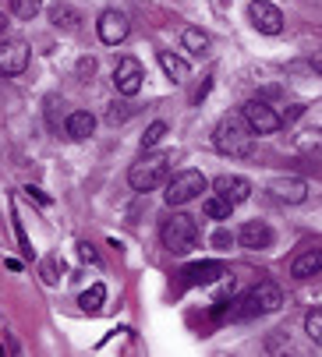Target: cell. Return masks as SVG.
Here are the masks:
<instances>
[{"label":"cell","instance_id":"1","mask_svg":"<svg viewBox=\"0 0 322 357\" xmlns=\"http://www.w3.org/2000/svg\"><path fill=\"white\" fill-rule=\"evenodd\" d=\"M212 145H217V152H224V156H251L255 131L248 128L244 114H227V117H220L217 131H212Z\"/></svg>","mask_w":322,"mask_h":357},{"label":"cell","instance_id":"2","mask_svg":"<svg viewBox=\"0 0 322 357\" xmlns=\"http://www.w3.org/2000/svg\"><path fill=\"white\" fill-rule=\"evenodd\" d=\"M159 241H163V248L170 255H188L198 244V223L184 213H174V216L163 220V227H159Z\"/></svg>","mask_w":322,"mask_h":357},{"label":"cell","instance_id":"3","mask_svg":"<svg viewBox=\"0 0 322 357\" xmlns=\"http://www.w3.org/2000/svg\"><path fill=\"white\" fill-rule=\"evenodd\" d=\"M167 174H170V156H167V152H156V156H142L128 170V184L145 195V191H152L159 184H167Z\"/></svg>","mask_w":322,"mask_h":357},{"label":"cell","instance_id":"4","mask_svg":"<svg viewBox=\"0 0 322 357\" xmlns=\"http://www.w3.org/2000/svg\"><path fill=\"white\" fill-rule=\"evenodd\" d=\"M202 191H205V177H202V170H181V174H174V177L167 181L163 198H167V206L174 209V206H188V202L198 198Z\"/></svg>","mask_w":322,"mask_h":357},{"label":"cell","instance_id":"5","mask_svg":"<svg viewBox=\"0 0 322 357\" xmlns=\"http://www.w3.org/2000/svg\"><path fill=\"white\" fill-rule=\"evenodd\" d=\"M244 121H248V128L255 131V135H273V131H280V124H284V117L265 103V99H248L244 103Z\"/></svg>","mask_w":322,"mask_h":357},{"label":"cell","instance_id":"6","mask_svg":"<svg viewBox=\"0 0 322 357\" xmlns=\"http://www.w3.org/2000/svg\"><path fill=\"white\" fill-rule=\"evenodd\" d=\"M248 18H251V25L262 36H280L284 32V11L277 4H270V0H251V4H248Z\"/></svg>","mask_w":322,"mask_h":357},{"label":"cell","instance_id":"7","mask_svg":"<svg viewBox=\"0 0 322 357\" xmlns=\"http://www.w3.org/2000/svg\"><path fill=\"white\" fill-rule=\"evenodd\" d=\"M29 68V46L22 39H4L0 43V78L22 75Z\"/></svg>","mask_w":322,"mask_h":357},{"label":"cell","instance_id":"8","mask_svg":"<svg viewBox=\"0 0 322 357\" xmlns=\"http://www.w3.org/2000/svg\"><path fill=\"white\" fill-rule=\"evenodd\" d=\"M142 78H145V71H142V64H138L135 57H121V61H117V68H114V85H117L121 96H138Z\"/></svg>","mask_w":322,"mask_h":357},{"label":"cell","instance_id":"9","mask_svg":"<svg viewBox=\"0 0 322 357\" xmlns=\"http://www.w3.org/2000/svg\"><path fill=\"white\" fill-rule=\"evenodd\" d=\"M96 29H99V39L106 43V46H117V43H124L128 39V18L121 15V11H103L99 15V22H96Z\"/></svg>","mask_w":322,"mask_h":357},{"label":"cell","instance_id":"10","mask_svg":"<svg viewBox=\"0 0 322 357\" xmlns=\"http://www.w3.org/2000/svg\"><path fill=\"white\" fill-rule=\"evenodd\" d=\"M237 244L248 248V251H265V248H273V230L265 227L262 220H251L237 230Z\"/></svg>","mask_w":322,"mask_h":357},{"label":"cell","instance_id":"11","mask_svg":"<svg viewBox=\"0 0 322 357\" xmlns=\"http://www.w3.org/2000/svg\"><path fill=\"white\" fill-rule=\"evenodd\" d=\"M212 188H217V195H224L230 206H241V202L251 198V181L248 177H237V174H224Z\"/></svg>","mask_w":322,"mask_h":357},{"label":"cell","instance_id":"12","mask_svg":"<svg viewBox=\"0 0 322 357\" xmlns=\"http://www.w3.org/2000/svg\"><path fill=\"white\" fill-rule=\"evenodd\" d=\"M181 276H184V283H191V287H209V283H217L220 276H227V269H224V262H195V266H188Z\"/></svg>","mask_w":322,"mask_h":357},{"label":"cell","instance_id":"13","mask_svg":"<svg viewBox=\"0 0 322 357\" xmlns=\"http://www.w3.org/2000/svg\"><path fill=\"white\" fill-rule=\"evenodd\" d=\"M273 195H277L280 202L301 206V202L308 198V184H305L301 177H280V181H273Z\"/></svg>","mask_w":322,"mask_h":357},{"label":"cell","instance_id":"14","mask_svg":"<svg viewBox=\"0 0 322 357\" xmlns=\"http://www.w3.org/2000/svg\"><path fill=\"white\" fill-rule=\"evenodd\" d=\"M315 273H322V248H308L291 262V276L294 280H308Z\"/></svg>","mask_w":322,"mask_h":357},{"label":"cell","instance_id":"15","mask_svg":"<svg viewBox=\"0 0 322 357\" xmlns=\"http://www.w3.org/2000/svg\"><path fill=\"white\" fill-rule=\"evenodd\" d=\"M251 294H255V301H258V308H262V312H277L280 304H284V294H280V287H277L273 280H262Z\"/></svg>","mask_w":322,"mask_h":357},{"label":"cell","instance_id":"16","mask_svg":"<svg viewBox=\"0 0 322 357\" xmlns=\"http://www.w3.org/2000/svg\"><path fill=\"white\" fill-rule=\"evenodd\" d=\"M159 68H163V75H167L170 82H188V75H191L188 61L177 57V54H170V50H163V54H159Z\"/></svg>","mask_w":322,"mask_h":357},{"label":"cell","instance_id":"17","mask_svg":"<svg viewBox=\"0 0 322 357\" xmlns=\"http://www.w3.org/2000/svg\"><path fill=\"white\" fill-rule=\"evenodd\" d=\"M64 128H68V135H71L75 142H82V138H89V135L96 131V117H92L89 110H75Z\"/></svg>","mask_w":322,"mask_h":357},{"label":"cell","instance_id":"18","mask_svg":"<svg viewBox=\"0 0 322 357\" xmlns=\"http://www.w3.org/2000/svg\"><path fill=\"white\" fill-rule=\"evenodd\" d=\"M50 22L57 25V29H64V32H75L78 22H82V15L71 4H57V8H50Z\"/></svg>","mask_w":322,"mask_h":357},{"label":"cell","instance_id":"19","mask_svg":"<svg viewBox=\"0 0 322 357\" xmlns=\"http://www.w3.org/2000/svg\"><path fill=\"white\" fill-rule=\"evenodd\" d=\"M202 213L209 216V220H230V213H234V206L224 198V195H209L205 202H202Z\"/></svg>","mask_w":322,"mask_h":357},{"label":"cell","instance_id":"20","mask_svg":"<svg viewBox=\"0 0 322 357\" xmlns=\"http://www.w3.org/2000/svg\"><path fill=\"white\" fill-rule=\"evenodd\" d=\"M262 308H258V301H255V294H244L241 301H234V308H230V322H244V319H255Z\"/></svg>","mask_w":322,"mask_h":357},{"label":"cell","instance_id":"21","mask_svg":"<svg viewBox=\"0 0 322 357\" xmlns=\"http://www.w3.org/2000/svg\"><path fill=\"white\" fill-rule=\"evenodd\" d=\"M103 301H106V287H103V283H92V287L82 294V301H78V304H82V312L96 315V312L103 308Z\"/></svg>","mask_w":322,"mask_h":357},{"label":"cell","instance_id":"22","mask_svg":"<svg viewBox=\"0 0 322 357\" xmlns=\"http://www.w3.org/2000/svg\"><path fill=\"white\" fill-rule=\"evenodd\" d=\"M181 43H184V50H188V54H195V57H202L205 50H209V36H205L202 29H184Z\"/></svg>","mask_w":322,"mask_h":357},{"label":"cell","instance_id":"23","mask_svg":"<svg viewBox=\"0 0 322 357\" xmlns=\"http://www.w3.org/2000/svg\"><path fill=\"white\" fill-rule=\"evenodd\" d=\"M163 135H167V124H163V121H156V124H149V128H145V135H142V152L156 149L159 142H163Z\"/></svg>","mask_w":322,"mask_h":357},{"label":"cell","instance_id":"24","mask_svg":"<svg viewBox=\"0 0 322 357\" xmlns=\"http://www.w3.org/2000/svg\"><path fill=\"white\" fill-rule=\"evenodd\" d=\"M305 333H308L312 343L322 347V312H308V315H305Z\"/></svg>","mask_w":322,"mask_h":357},{"label":"cell","instance_id":"25","mask_svg":"<svg viewBox=\"0 0 322 357\" xmlns=\"http://www.w3.org/2000/svg\"><path fill=\"white\" fill-rule=\"evenodd\" d=\"M39 8H43V0H11V11L18 18H36Z\"/></svg>","mask_w":322,"mask_h":357},{"label":"cell","instance_id":"26","mask_svg":"<svg viewBox=\"0 0 322 357\" xmlns=\"http://www.w3.org/2000/svg\"><path fill=\"white\" fill-rule=\"evenodd\" d=\"M64 269V262L57 259V255H50V259L43 262V276H46V283H57V273Z\"/></svg>","mask_w":322,"mask_h":357},{"label":"cell","instance_id":"27","mask_svg":"<svg viewBox=\"0 0 322 357\" xmlns=\"http://www.w3.org/2000/svg\"><path fill=\"white\" fill-rule=\"evenodd\" d=\"M128 117H131V110H128L124 103H114L110 110H106V121H110V124H124Z\"/></svg>","mask_w":322,"mask_h":357},{"label":"cell","instance_id":"28","mask_svg":"<svg viewBox=\"0 0 322 357\" xmlns=\"http://www.w3.org/2000/svg\"><path fill=\"white\" fill-rule=\"evenodd\" d=\"M234 244V237L227 234V230H217V234H212V248H217V251H227Z\"/></svg>","mask_w":322,"mask_h":357},{"label":"cell","instance_id":"29","mask_svg":"<svg viewBox=\"0 0 322 357\" xmlns=\"http://www.w3.org/2000/svg\"><path fill=\"white\" fill-rule=\"evenodd\" d=\"M78 255H82L85 262H99V255H96V248H92L89 241H82V244H78Z\"/></svg>","mask_w":322,"mask_h":357},{"label":"cell","instance_id":"30","mask_svg":"<svg viewBox=\"0 0 322 357\" xmlns=\"http://www.w3.org/2000/svg\"><path fill=\"white\" fill-rule=\"evenodd\" d=\"M92 71H96V61H92V57H82V61H78V75H82V78H89Z\"/></svg>","mask_w":322,"mask_h":357},{"label":"cell","instance_id":"31","mask_svg":"<svg viewBox=\"0 0 322 357\" xmlns=\"http://www.w3.org/2000/svg\"><path fill=\"white\" fill-rule=\"evenodd\" d=\"M25 191H29V198H39V202H43V206H50V198H46V195H43L39 188H25Z\"/></svg>","mask_w":322,"mask_h":357},{"label":"cell","instance_id":"32","mask_svg":"<svg viewBox=\"0 0 322 357\" xmlns=\"http://www.w3.org/2000/svg\"><path fill=\"white\" fill-rule=\"evenodd\" d=\"M312 71H315V75H319V78H322V54H319V57H315V61H312Z\"/></svg>","mask_w":322,"mask_h":357},{"label":"cell","instance_id":"33","mask_svg":"<svg viewBox=\"0 0 322 357\" xmlns=\"http://www.w3.org/2000/svg\"><path fill=\"white\" fill-rule=\"evenodd\" d=\"M4 32H8V18H4V15H0V36H4Z\"/></svg>","mask_w":322,"mask_h":357}]
</instances>
